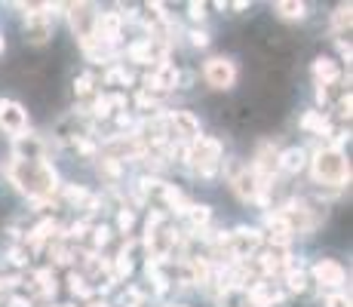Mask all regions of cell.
I'll use <instances>...</instances> for the list:
<instances>
[{
    "label": "cell",
    "mask_w": 353,
    "mask_h": 307,
    "mask_svg": "<svg viewBox=\"0 0 353 307\" xmlns=\"http://www.w3.org/2000/svg\"><path fill=\"white\" fill-rule=\"evenodd\" d=\"M10 179L22 194L34 200H46L56 190V169L43 160H12L10 163Z\"/></svg>",
    "instance_id": "obj_1"
},
{
    "label": "cell",
    "mask_w": 353,
    "mask_h": 307,
    "mask_svg": "<svg viewBox=\"0 0 353 307\" xmlns=\"http://www.w3.org/2000/svg\"><path fill=\"white\" fill-rule=\"evenodd\" d=\"M314 179L329 188H341L350 179V166L338 148H323L314 154Z\"/></svg>",
    "instance_id": "obj_2"
},
{
    "label": "cell",
    "mask_w": 353,
    "mask_h": 307,
    "mask_svg": "<svg viewBox=\"0 0 353 307\" xmlns=\"http://www.w3.org/2000/svg\"><path fill=\"white\" fill-rule=\"evenodd\" d=\"M188 160L203 179H209V175H215V166L221 160V145L215 139H196L194 148L188 151Z\"/></svg>",
    "instance_id": "obj_3"
},
{
    "label": "cell",
    "mask_w": 353,
    "mask_h": 307,
    "mask_svg": "<svg viewBox=\"0 0 353 307\" xmlns=\"http://www.w3.org/2000/svg\"><path fill=\"white\" fill-rule=\"evenodd\" d=\"M163 126H166V139H179V141H194L200 139V120L194 117L191 111H172L163 117Z\"/></svg>",
    "instance_id": "obj_4"
},
{
    "label": "cell",
    "mask_w": 353,
    "mask_h": 307,
    "mask_svg": "<svg viewBox=\"0 0 353 307\" xmlns=\"http://www.w3.org/2000/svg\"><path fill=\"white\" fill-rule=\"evenodd\" d=\"M203 77L212 90H230L236 80V68L230 59H209L206 68H203Z\"/></svg>",
    "instance_id": "obj_5"
},
{
    "label": "cell",
    "mask_w": 353,
    "mask_h": 307,
    "mask_svg": "<svg viewBox=\"0 0 353 307\" xmlns=\"http://www.w3.org/2000/svg\"><path fill=\"white\" fill-rule=\"evenodd\" d=\"M148 249H151V261H166L175 249V234L166 228V224H157V228H148Z\"/></svg>",
    "instance_id": "obj_6"
},
{
    "label": "cell",
    "mask_w": 353,
    "mask_h": 307,
    "mask_svg": "<svg viewBox=\"0 0 353 307\" xmlns=\"http://www.w3.org/2000/svg\"><path fill=\"white\" fill-rule=\"evenodd\" d=\"M96 16H99V12L92 10L90 3H74V6H68V19H71V28L77 31L80 43L92 37V31H96Z\"/></svg>",
    "instance_id": "obj_7"
},
{
    "label": "cell",
    "mask_w": 353,
    "mask_h": 307,
    "mask_svg": "<svg viewBox=\"0 0 353 307\" xmlns=\"http://www.w3.org/2000/svg\"><path fill=\"white\" fill-rule=\"evenodd\" d=\"M40 6H28V22H25V40L34 46L46 43L52 37V22L46 12H37Z\"/></svg>",
    "instance_id": "obj_8"
},
{
    "label": "cell",
    "mask_w": 353,
    "mask_h": 307,
    "mask_svg": "<svg viewBox=\"0 0 353 307\" xmlns=\"http://www.w3.org/2000/svg\"><path fill=\"white\" fill-rule=\"evenodd\" d=\"M120 34H123V16H120V12H101V16H96V31H92V37H96L99 43H105V46L117 43Z\"/></svg>",
    "instance_id": "obj_9"
},
{
    "label": "cell",
    "mask_w": 353,
    "mask_h": 307,
    "mask_svg": "<svg viewBox=\"0 0 353 307\" xmlns=\"http://www.w3.org/2000/svg\"><path fill=\"white\" fill-rule=\"evenodd\" d=\"M258 246H261V234H258L255 228H236L234 234H228V249H230V255H236V258L252 255Z\"/></svg>",
    "instance_id": "obj_10"
},
{
    "label": "cell",
    "mask_w": 353,
    "mask_h": 307,
    "mask_svg": "<svg viewBox=\"0 0 353 307\" xmlns=\"http://www.w3.org/2000/svg\"><path fill=\"white\" fill-rule=\"evenodd\" d=\"M264 188H268V181H261L255 172H249V169H243V172L234 175V190L240 200H258L264 203Z\"/></svg>",
    "instance_id": "obj_11"
},
{
    "label": "cell",
    "mask_w": 353,
    "mask_h": 307,
    "mask_svg": "<svg viewBox=\"0 0 353 307\" xmlns=\"http://www.w3.org/2000/svg\"><path fill=\"white\" fill-rule=\"evenodd\" d=\"M0 126L12 135H25L28 117H25L22 105H16V101H0Z\"/></svg>",
    "instance_id": "obj_12"
},
{
    "label": "cell",
    "mask_w": 353,
    "mask_h": 307,
    "mask_svg": "<svg viewBox=\"0 0 353 307\" xmlns=\"http://www.w3.org/2000/svg\"><path fill=\"white\" fill-rule=\"evenodd\" d=\"M175 83H179V71L172 65H157L151 74H145L148 90H175Z\"/></svg>",
    "instance_id": "obj_13"
},
{
    "label": "cell",
    "mask_w": 353,
    "mask_h": 307,
    "mask_svg": "<svg viewBox=\"0 0 353 307\" xmlns=\"http://www.w3.org/2000/svg\"><path fill=\"white\" fill-rule=\"evenodd\" d=\"M258 264H261V270L264 274H280V270H286V268H292L289 264V252L283 249V246H270L268 252H264L261 258H258Z\"/></svg>",
    "instance_id": "obj_14"
},
{
    "label": "cell",
    "mask_w": 353,
    "mask_h": 307,
    "mask_svg": "<svg viewBox=\"0 0 353 307\" xmlns=\"http://www.w3.org/2000/svg\"><path fill=\"white\" fill-rule=\"evenodd\" d=\"M314 277L320 279L323 286H341L347 274H344V268L338 261H332V258H323V261L314 264Z\"/></svg>",
    "instance_id": "obj_15"
},
{
    "label": "cell",
    "mask_w": 353,
    "mask_h": 307,
    "mask_svg": "<svg viewBox=\"0 0 353 307\" xmlns=\"http://www.w3.org/2000/svg\"><path fill=\"white\" fill-rule=\"evenodd\" d=\"M46 145L37 135H16V160H43Z\"/></svg>",
    "instance_id": "obj_16"
},
{
    "label": "cell",
    "mask_w": 353,
    "mask_h": 307,
    "mask_svg": "<svg viewBox=\"0 0 353 307\" xmlns=\"http://www.w3.org/2000/svg\"><path fill=\"white\" fill-rule=\"evenodd\" d=\"M276 166H280V154H276L270 145H261V151H258V160H255V169H252V172H255L261 181H268L270 175H274Z\"/></svg>",
    "instance_id": "obj_17"
},
{
    "label": "cell",
    "mask_w": 353,
    "mask_h": 307,
    "mask_svg": "<svg viewBox=\"0 0 353 307\" xmlns=\"http://www.w3.org/2000/svg\"><path fill=\"white\" fill-rule=\"evenodd\" d=\"M246 298L252 301V307H274L280 301V292H276L270 283H255L252 289L246 292Z\"/></svg>",
    "instance_id": "obj_18"
},
{
    "label": "cell",
    "mask_w": 353,
    "mask_h": 307,
    "mask_svg": "<svg viewBox=\"0 0 353 307\" xmlns=\"http://www.w3.org/2000/svg\"><path fill=\"white\" fill-rule=\"evenodd\" d=\"M268 230H270V240H274V246H283V249H286V243L292 237V228H289L286 218H283L280 212H270L268 215Z\"/></svg>",
    "instance_id": "obj_19"
},
{
    "label": "cell",
    "mask_w": 353,
    "mask_h": 307,
    "mask_svg": "<svg viewBox=\"0 0 353 307\" xmlns=\"http://www.w3.org/2000/svg\"><path fill=\"white\" fill-rule=\"evenodd\" d=\"M304 163H307V151L304 148H289L286 154H280V169H286V172H301Z\"/></svg>",
    "instance_id": "obj_20"
},
{
    "label": "cell",
    "mask_w": 353,
    "mask_h": 307,
    "mask_svg": "<svg viewBox=\"0 0 353 307\" xmlns=\"http://www.w3.org/2000/svg\"><path fill=\"white\" fill-rule=\"evenodd\" d=\"M314 74H316V80H320V86H329V83H335L338 80V65L332 59H316L314 61Z\"/></svg>",
    "instance_id": "obj_21"
},
{
    "label": "cell",
    "mask_w": 353,
    "mask_h": 307,
    "mask_svg": "<svg viewBox=\"0 0 353 307\" xmlns=\"http://www.w3.org/2000/svg\"><path fill=\"white\" fill-rule=\"evenodd\" d=\"M163 200H166L169 209H175V212H181V215H188V209L194 206V203H188V197L181 194L179 188H169V184L163 188Z\"/></svg>",
    "instance_id": "obj_22"
},
{
    "label": "cell",
    "mask_w": 353,
    "mask_h": 307,
    "mask_svg": "<svg viewBox=\"0 0 353 307\" xmlns=\"http://www.w3.org/2000/svg\"><path fill=\"white\" fill-rule=\"evenodd\" d=\"M56 221H43V224H37V228L31 230L28 234V246L31 249H40V246H43L46 240H52V237H56Z\"/></svg>",
    "instance_id": "obj_23"
},
{
    "label": "cell",
    "mask_w": 353,
    "mask_h": 307,
    "mask_svg": "<svg viewBox=\"0 0 353 307\" xmlns=\"http://www.w3.org/2000/svg\"><path fill=\"white\" fill-rule=\"evenodd\" d=\"M34 283H37V295H43V298L56 295V277H52V270H37Z\"/></svg>",
    "instance_id": "obj_24"
},
{
    "label": "cell",
    "mask_w": 353,
    "mask_h": 307,
    "mask_svg": "<svg viewBox=\"0 0 353 307\" xmlns=\"http://www.w3.org/2000/svg\"><path fill=\"white\" fill-rule=\"evenodd\" d=\"M276 12H280L283 19H304V12H307V6L298 3V0H280V3L274 6Z\"/></svg>",
    "instance_id": "obj_25"
},
{
    "label": "cell",
    "mask_w": 353,
    "mask_h": 307,
    "mask_svg": "<svg viewBox=\"0 0 353 307\" xmlns=\"http://www.w3.org/2000/svg\"><path fill=\"white\" fill-rule=\"evenodd\" d=\"M301 126L310 129V132H320V135H323V132H332V129H329V120H325L320 111H310L307 117L301 120Z\"/></svg>",
    "instance_id": "obj_26"
},
{
    "label": "cell",
    "mask_w": 353,
    "mask_h": 307,
    "mask_svg": "<svg viewBox=\"0 0 353 307\" xmlns=\"http://www.w3.org/2000/svg\"><path fill=\"white\" fill-rule=\"evenodd\" d=\"M99 172L108 175V179H120V172H123V163H120L117 157L108 154V157H101V160H99Z\"/></svg>",
    "instance_id": "obj_27"
},
{
    "label": "cell",
    "mask_w": 353,
    "mask_h": 307,
    "mask_svg": "<svg viewBox=\"0 0 353 307\" xmlns=\"http://www.w3.org/2000/svg\"><path fill=\"white\" fill-rule=\"evenodd\" d=\"M188 218H191L194 228H203V224H209L212 212H209V206H191V209H188Z\"/></svg>",
    "instance_id": "obj_28"
},
{
    "label": "cell",
    "mask_w": 353,
    "mask_h": 307,
    "mask_svg": "<svg viewBox=\"0 0 353 307\" xmlns=\"http://www.w3.org/2000/svg\"><path fill=\"white\" fill-rule=\"evenodd\" d=\"M65 200L74 203V206H80V203H90V194H86L83 188H77V184H68V188H65Z\"/></svg>",
    "instance_id": "obj_29"
},
{
    "label": "cell",
    "mask_w": 353,
    "mask_h": 307,
    "mask_svg": "<svg viewBox=\"0 0 353 307\" xmlns=\"http://www.w3.org/2000/svg\"><path fill=\"white\" fill-rule=\"evenodd\" d=\"M286 283H289V289L292 292H301L304 286H307V277H304V270L301 268H289V274H286Z\"/></svg>",
    "instance_id": "obj_30"
},
{
    "label": "cell",
    "mask_w": 353,
    "mask_h": 307,
    "mask_svg": "<svg viewBox=\"0 0 353 307\" xmlns=\"http://www.w3.org/2000/svg\"><path fill=\"white\" fill-rule=\"evenodd\" d=\"M68 283H71V292H74V295H80V298H90V295H92V289L86 286V279H83V277L71 274V279H68Z\"/></svg>",
    "instance_id": "obj_31"
},
{
    "label": "cell",
    "mask_w": 353,
    "mask_h": 307,
    "mask_svg": "<svg viewBox=\"0 0 353 307\" xmlns=\"http://www.w3.org/2000/svg\"><path fill=\"white\" fill-rule=\"evenodd\" d=\"M105 80H108V83H126L129 86V83H132V74H129L126 68H114V71H108Z\"/></svg>",
    "instance_id": "obj_32"
},
{
    "label": "cell",
    "mask_w": 353,
    "mask_h": 307,
    "mask_svg": "<svg viewBox=\"0 0 353 307\" xmlns=\"http://www.w3.org/2000/svg\"><path fill=\"white\" fill-rule=\"evenodd\" d=\"M335 28H338V31H347V28H350V6H338V12H335Z\"/></svg>",
    "instance_id": "obj_33"
},
{
    "label": "cell",
    "mask_w": 353,
    "mask_h": 307,
    "mask_svg": "<svg viewBox=\"0 0 353 307\" xmlns=\"http://www.w3.org/2000/svg\"><path fill=\"white\" fill-rule=\"evenodd\" d=\"M92 114H96V117H108V114H111V99L101 95V99L92 101Z\"/></svg>",
    "instance_id": "obj_34"
},
{
    "label": "cell",
    "mask_w": 353,
    "mask_h": 307,
    "mask_svg": "<svg viewBox=\"0 0 353 307\" xmlns=\"http://www.w3.org/2000/svg\"><path fill=\"white\" fill-rule=\"evenodd\" d=\"M92 90V74H80L77 80H74V92L77 95H86Z\"/></svg>",
    "instance_id": "obj_35"
},
{
    "label": "cell",
    "mask_w": 353,
    "mask_h": 307,
    "mask_svg": "<svg viewBox=\"0 0 353 307\" xmlns=\"http://www.w3.org/2000/svg\"><path fill=\"white\" fill-rule=\"evenodd\" d=\"M108 237H111V230H108L105 224H101V228H92V246H96V249L108 243Z\"/></svg>",
    "instance_id": "obj_36"
},
{
    "label": "cell",
    "mask_w": 353,
    "mask_h": 307,
    "mask_svg": "<svg viewBox=\"0 0 353 307\" xmlns=\"http://www.w3.org/2000/svg\"><path fill=\"white\" fill-rule=\"evenodd\" d=\"M117 224H120V228H123V230H129V228H132V224H135V215L129 212V209H120V215H117Z\"/></svg>",
    "instance_id": "obj_37"
},
{
    "label": "cell",
    "mask_w": 353,
    "mask_h": 307,
    "mask_svg": "<svg viewBox=\"0 0 353 307\" xmlns=\"http://www.w3.org/2000/svg\"><path fill=\"white\" fill-rule=\"evenodd\" d=\"M325 307H350V298L347 295H329L325 298Z\"/></svg>",
    "instance_id": "obj_38"
},
{
    "label": "cell",
    "mask_w": 353,
    "mask_h": 307,
    "mask_svg": "<svg viewBox=\"0 0 353 307\" xmlns=\"http://www.w3.org/2000/svg\"><path fill=\"white\" fill-rule=\"evenodd\" d=\"M191 43L194 46H206L209 43V34L206 31H191Z\"/></svg>",
    "instance_id": "obj_39"
},
{
    "label": "cell",
    "mask_w": 353,
    "mask_h": 307,
    "mask_svg": "<svg viewBox=\"0 0 353 307\" xmlns=\"http://www.w3.org/2000/svg\"><path fill=\"white\" fill-rule=\"evenodd\" d=\"M154 105H157V101H154L151 92H141L139 95V108H145V111H148V108H154Z\"/></svg>",
    "instance_id": "obj_40"
},
{
    "label": "cell",
    "mask_w": 353,
    "mask_h": 307,
    "mask_svg": "<svg viewBox=\"0 0 353 307\" xmlns=\"http://www.w3.org/2000/svg\"><path fill=\"white\" fill-rule=\"evenodd\" d=\"M10 261L12 264H25L28 258H25V249H10Z\"/></svg>",
    "instance_id": "obj_41"
},
{
    "label": "cell",
    "mask_w": 353,
    "mask_h": 307,
    "mask_svg": "<svg viewBox=\"0 0 353 307\" xmlns=\"http://www.w3.org/2000/svg\"><path fill=\"white\" fill-rule=\"evenodd\" d=\"M188 12H191V19H203V16H206V6H203V3H191V6H188Z\"/></svg>",
    "instance_id": "obj_42"
},
{
    "label": "cell",
    "mask_w": 353,
    "mask_h": 307,
    "mask_svg": "<svg viewBox=\"0 0 353 307\" xmlns=\"http://www.w3.org/2000/svg\"><path fill=\"white\" fill-rule=\"evenodd\" d=\"M316 101H320V105L329 101V90H325V86H316Z\"/></svg>",
    "instance_id": "obj_43"
},
{
    "label": "cell",
    "mask_w": 353,
    "mask_h": 307,
    "mask_svg": "<svg viewBox=\"0 0 353 307\" xmlns=\"http://www.w3.org/2000/svg\"><path fill=\"white\" fill-rule=\"evenodd\" d=\"M10 307H31V301H25V298H12Z\"/></svg>",
    "instance_id": "obj_44"
},
{
    "label": "cell",
    "mask_w": 353,
    "mask_h": 307,
    "mask_svg": "<svg viewBox=\"0 0 353 307\" xmlns=\"http://www.w3.org/2000/svg\"><path fill=\"white\" fill-rule=\"evenodd\" d=\"M6 50V43H3V34H0V52H3Z\"/></svg>",
    "instance_id": "obj_45"
},
{
    "label": "cell",
    "mask_w": 353,
    "mask_h": 307,
    "mask_svg": "<svg viewBox=\"0 0 353 307\" xmlns=\"http://www.w3.org/2000/svg\"><path fill=\"white\" fill-rule=\"evenodd\" d=\"M90 307H108V304H90Z\"/></svg>",
    "instance_id": "obj_46"
}]
</instances>
